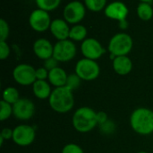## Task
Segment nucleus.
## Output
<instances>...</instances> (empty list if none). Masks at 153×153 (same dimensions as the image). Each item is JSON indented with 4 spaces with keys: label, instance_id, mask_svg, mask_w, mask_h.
Returning a JSON list of instances; mask_svg holds the SVG:
<instances>
[{
    "label": "nucleus",
    "instance_id": "7c9ffc66",
    "mask_svg": "<svg viewBox=\"0 0 153 153\" xmlns=\"http://www.w3.org/2000/svg\"><path fill=\"white\" fill-rule=\"evenodd\" d=\"M13 129L5 127L2 130L0 137H2L4 140H10V139H13Z\"/></svg>",
    "mask_w": 153,
    "mask_h": 153
},
{
    "label": "nucleus",
    "instance_id": "f3484780",
    "mask_svg": "<svg viewBox=\"0 0 153 153\" xmlns=\"http://www.w3.org/2000/svg\"><path fill=\"white\" fill-rule=\"evenodd\" d=\"M67 78L68 75L66 71L64 69L57 67L48 72V81L51 86H54L55 87H61L66 85Z\"/></svg>",
    "mask_w": 153,
    "mask_h": 153
},
{
    "label": "nucleus",
    "instance_id": "9d476101",
    "mask_svg": "<svg viewBox=\"0 0 153 153\" xmlns=\"http://www.w3.org/2000/svg\"><path fill=\"white\" fill-rule=\"evenodd\" d=\"M81 50L84 58L92 60L100 59L106 51L100 42L93 38L85 39L81 45Z\"/></svg>",
    "mask_w": 153,
    "mask_h": 153
},
{
    "label": "nucleus",
    "instance_id": "b1692460",
    "mask_svg": "<svg viewBox=\"0 0 153 153\" xmlns=\"http://www.w3.org/2000/svg\"><path fill=\"white\" fill-rule=\"evenodd\" d=\"M84 2L90 10L93 12H99L105 6L107 0H84Z\"/></svg>",
    "mask_w": 153,
    "mask_h": 153
},
{
    "label": "nucleus",
    "instance_id": "bb28decb",
    "mask_svg": "<svg viewBox=\"0 0 153 153\" xmlns=\"http://www.w3.org/2000/svg\"><path fill=\"white\" fill-rule=\"evenodd\" d=\"M61 153H84L82 149L75 143H68L65 145Z\"/></svg>",
    "mask_w": 153,
    "mask_h": 153
},
{
    "label": "nucleus",
    "instance_id": "a878e982",
    "mask_svg": "<svg viewBox=\"0 0 153 153\" xmlns=\"http://www.w3.org/2000/svg\"><path fill=\"white\" fill-rule=\"evenodd\" d=\"M9 35V26L4 19H0V41H5Z\"/></svg>",
    "mask_w": 153,
    "mask_h": 153
},
{
    "label": "nucleus",
    "instance_id": "4be33fe9",
    "mask_svg": "<svg viewBox=\"0 0 153 153\" xmlns=\"http://www.w3.org/2000/svg\"><path fill=\"white\" fill-rule=\"evenodd\" d=\"M60 2L61 0H36V4L39 8L47 12L56 8L59 5Z\"/></svg>",
    "mask_w": 153,
    "mask_h": 153
},
{
    "label": "nucleus",
    "instance_id": "c756f323",
    "mask_svg": "<svg viewBox=\"0 0 153 153\" xmlns=\"http://www.w3.org/2000/svg\"><path fill=\"white\" fill-rule=\"evenodd\" d=\"M58 61L54 58V57H51L46 60H44V68H46L48 71L56 69L58 67Z\"/></svg>",
    "mask_w": 153,
    "mask_h": 153
},
{
    "label": "nucleus",
    "instance_id": "ddd939ff",
    "mask_svg": "<svg viewBox=\"0 0 153 153\" xmlns=\"http://www.w3.org/2000/svg\"><path fill=\"white\" fill-rule=\"evenodd\" d=\"M105 14L111 19H116L119 22H122L126 20L128 14V8L124 3L116 1L109 4L106 7Z\"/></svg>",
    "mask_w": 153,
    "mask_h": 153
},
{
    "label": "nucleus",
    "instance_id": "cd10ccee",
    "mask_svg": "<svg viewBox=\"0 0 153 153\" xmlns=\"http://www.w3.org/2000/svg\"><path fill=\"white\" fill-rule=\"evenodd\" d=\"M10 55V48L5 41H0V59L2 60L8 58Z\"/></svg>",
    "mask_w": 153,
    "mask_h": 153
},
{
    "label": "nucleus",
    "instance_id": "4468645a",
    "mask_svg": "<svg viewBox=\"0 0 153 153\" xmlns=\"http://www.w3.org/2000/svg\"><path fill=\"white\" fill-rule=\"evenodd\" d=\"M54 46L47 39H38L33 44V52L40 60H46L53 57Z\"/></svg>",
    "mask_w": 153,
    "mask_h": 153
},
{
    "label": "nucleus",
    "instance_id": "1a4fd4ad",
    "mask_svg": "<svg viewBox=\"0 0 153 153\" xmlns=\"http://www.w3.org/2000/svg\"><path fill=\"white\" fill-rule=\"evenodd\" d=\"M35 114V105L28 98H20L13 105V115L21 121L30 120Z\"/></svg>",
    "mask_w": 153,
    "mask_h": 153
},
{
    "label": "nucleus",
    "instance_id": "9b49d317",
    "mask_svg": "<svg viewBox=\"0 0 153 153\" xmlns=\"http://www.w3.org/2000/svg\"><path fill=\"white\" fill-rule=\"evenodd\" d=\"M29 23L31 28L37 32H44L50 28L51 24L48 13L42 9L34 10L30 15Z\"/></svg>",
    "mask_w": 153,
    "mask_h": 153
},
{
    "label": "nucleus",
    "instance_id": "473e14b6",
    "mask_svg": "<svg viewBox=\"0 0 153 153\" xmlns=\"http://www.w3.org/2000/svg\"><path fill=\"white\" fill-rule=\"evenodd\" d=\"M143 1V3H149V2H152V0H141Z\"/></svg>",
    "mask_w": 153,
    "mask_h": 153
},
{
    "label": "nucleus",
    "instance_id": "412c9836",
    "mask_svg": "<svg viewBox=\"0 0 153 153\" xmlns=\"http://www.w3.org/2000/svg\"><path fill=\"white\" fill-rule=\"evenodd\" d=\"M138 16L143 21H149L152 18L153 9L149 3H141L137 7Z\"/></svg>",
    "mask_w": 153,
    "mask_h": 153
},
{
    "label": "nucleus",
    "instance_id": "20e7f679",
    "mask_svg": "<svg viewBox=\"0 0 153 153\" xmlns=\"http://www.w3.org/2000/svg\"><path fill=\"white\" fill-rule=\"evenodd\" d=\"M133 48L132 37L125 32L115 34L109 41L108 50L111 55L115 57L127 56Z\"/></svg>",
    "mask_w": 153,
    "mask_h": 153
},
{
    "label": "nucleus",
    "instance_id": "f257e3e1",
    "mask_svg": "<svg viewBox=\"0 0 153 153\" xmlns=\"http://www.w3.org/2000/svg\"><path fill=\"white\" fill-rule=\"evenodd\" d=\"M48 104L51 109L59 114H65L71 111L74 106L73 91L68 87H56L48 98Z\"/></svg>",
    "mask_w": 153,
    "mask_h": 153
},
{
    "label": "nucleus",
    "instance_id": "f03ea898",
    "mask_svg": "<svg viewBox=\"0 0 153 153\" xmlns=\"http://www.w3.org/2000/svg\"><path fill=\"white\" fill-rule=\"evenodd\" d=\"M130 125L138 134L153 133V111L146 107L136 108L130 116Z\"/></svg>",
    "mask_w": 153,
    "mask_h": 153
},
{
    "label": "nucleus",
    "instance_id": "423d86ee",
    "mask_svg": "<svg viewBox=\"0 0 153 153\" xmlns=\"http://www.w3.org/2000/svg\"><path fill=\"white\" fill-rule=\"evenodd\" d=\"M76 55V46L70 40L58 41L54 45L53 57L58 62H67L72 60Z\"/></svg>",
    "mask_w": 153,
    "mask_h": 153
},
{
    "label": "nucleus",
    "instance_id": "5701e85b",
    "mask_svg": "<svg viewBox=\"0 0 153 153\" xmlns=\"http://www.w3.org/2000/svg\"><path fill=\"white\" fill-rule=\"evenodd\" d=\"M13 115V106L1 100L0 102V120L5 121Z\"/></svg>",
    "mask_w": 153,
    "mask_h": 153
},
{
    "label": "nucleus",
    "instance_id": "2f4dec72",
    "mask_svg": "<svg viewBox=\"0 0 153 153\" xmlns=\"http://www.w3.org/2000/svg\"><path fill=\"white\" fill-rule=\"evenodd\" d=\"M97 121H98V124H100V126L103 125L104 124H106L108 121V115L105 112H98L97 113Z\"/></svg>",
    "mask_w": 153,
    "mask_h": 153
},
{
    "label": "nucleus",
    "instance_id": "6e6552de",
    "mask_svg": "<svg viewBox=\"0 0 153 153\" xmlns=\"http://www.w3.org/2000/svg\"><path fill=\"white\" fill-rule=\"evenodd\" d=\"M36 138L35 129L28 124H20L13 129V141L21 147L30 145Z\"/></svg>",
    "mask_w": 153,
    "mask_h": 153
},
{
    "label": "nucleus",
    "instance_id": "72a5a7b5",
    "mask_svg": "<svg viewBox=\"0 0 153 153\" xmlns=\"http://www.w3.org/2000/svg\"><path fill=\"white\" fill-rule=\"evenodd\" d=\"M138 153H149V152H147V151H139Z\"/></svg>",
    "mask_w": 153,
    "mask_h": 153
},
{
    "label": "nucleus",
    "instance_id": "393cba45",
    "mask_svg": "<svg viewBox=\"0 0 153 153\" xmlns=\"http://www.w3.org/2000/svg\"><path fill=\"white\" fill-rule=\"evenodd\" d=\"M81 81L82 79L75 74H71V75H68V78H67V81H66V85L65 87H68L70 90L74 91L75 89H77L80 85H81Z\"/></svg>",
    "mask_w": 153,
    "mask_h": 153
},
{
    "label": "nucleus",
    "instance_id": "dca6fc26",
    "mask_svg": "<svg viewBox=\"0 0 153 153\" xmlns=\"http://www.w3.org/2000/svg\"><path fill=\"white\" fill-rule=\"evenodd\" d=\"M113 69L120 76H126L133 69V62L127 56L116 57L113 60Z\"/></svg>",
    "mask_w": 153,
    "mask_h": 153
},
{
    "label": "nucleus",
    "instance_id": "a211bd4d",
    "mask_svg": "<svg viewBox=\"0 0 153 153\" xmlns=\"http://www.w3.org/2000/svg\"><path fill=\"white\" fill-rule=\"evenodd\" d=\"M51 85L47 80H36L32 84V92L33 95L39 99H47L49 98L52 89Z\"/></svg>",
    "mask_w": 153,
    "mask_h": 153
},
{
    "label": "nucleus",
    "instance_id": "f8f14e48",
    "mask_svg": "<svg viewBox=\"0 0 153 153\" xmlns=\"http://www.w3.org/2000/svg\"><path fill=\"white\" fill-rule=\"evenodd\" d=\"M85 15V7L79 1L68 3L64 9L65 20L70 23H77L81 22Z\"/></svg>",
    "mask_w": 153,
    "mask_h": 153
},
{
    "label": "nucleus",
    "instance_id": "0eeeda50",
    "mask_svg": "<svg viewBox=\"0 0 153 153\" xmlns=\"http://www.w3.org/2000/svg\"><path fill=\"white\" fill-rule=\"evenodd\" d=\"M13 78L21 86L32 85L37 80L36 69L30 64H19L13 70Z\"/></svg>",
    "mask_w": 153,
    "mask_h": 153
},
{
    "label": "nucleus",
    "instance_id": "c85d7f7f",
    "mask_svg": "<svg viewBox=\"0 0 153 153\" xmlns=\"http://www.w3.org/2000/svg\"><path fill=\"white\" fill-rule=\"evenodd\" d=\"M48 70L44 68H39L36 69V79L37 80H47L48 78Z\"/></svg>",
    "mask_w": 153,
    "mask_h": 153
},
{
    "label": "nucleus",
    "instance_id": "aec40b11",
    "mask_svg": "<svg viewBox=\"0 0 153 153\" xmlns=\"http://www.w3.org/2000/svg\"><path fill=\"white\" fill-rule=\"evenodd\" d=\"M3 99L4 102L10 104V105H14L19 99H20V96H19V92L18 90L13 87H6L4 91H3Z\"/></svg>",
    "mask_w": 153,
    "mask_h": 153
},
{
    "label": "nucleus",
    "instance_id": "7ed1b4c3",
    "mask_svg": "<svg viewBox=\"0 0 153 153\" xmlns=\"http://www.w3.org/2000/svg\"><path fill=\"white\" fill-rule=\"evenodd\" d=\"M72 124L78 133H89L98 125L97 113L91 107L82 106L74 113Z\"/></svg>",
    "mask_w": 153,
    "mask_h": 153
},
{
    "label": "nucleus",
    "instance_id": "6ab92c4d",
    "mask_svg": "<svg viewBox=\"0 0 153 153\" xmlns=\"http://www.w3.org/2000/svg\"><path fill=\"white\" fill-rule=\"evenodd\" d=\"M87 35V29L81 24H76L70 29L69 38L74 41H84Z\"/></svg>",
    "mask_w": 153,
    "mask_h": 153
},
{
    "label": "nucleus",
    "instance_id": "39448f33",
    "mask_svg": "<svg viewBox=\"0 0 153 153\" xmlns=\"http://www.w3.org/2000/svg\"><path fill=\"white\" fill-rule=\"evenodd\" d=\"M74 71L82 80L92 81L99 78L100 74V68L96 60L84 58L76 63Z\"/></svg>",
    "mask_w": 153,
    "mask_h": 153
},
{
    "label": "nucleus",
    "instance_id": "2eb2a0df",
    "mask_svg": "<svg viewBox=\"0 0 153 153\" xmlns=\"http://www.w3.org/2000/svg\"><path fill=\"white\" fill-rule=\"evenodd\" d=\"M70 29L66 22L62 19H55L50 24V32L58 41L67 40L69 38Z\"/></svg>",
    "mask_w": 153,
    "mask_h": 153
}]
</instances>
